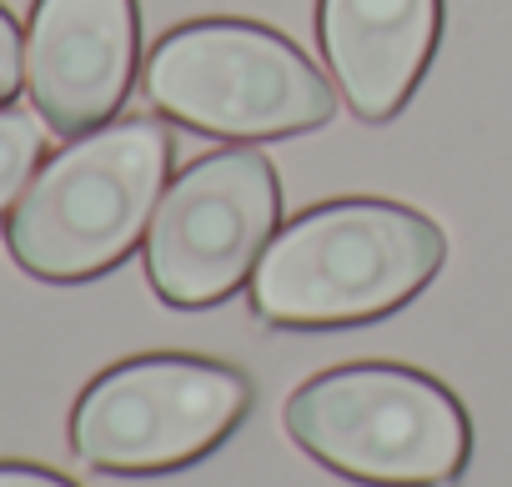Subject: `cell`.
Listing matches in <instances>:
<instances>
[{
  "label": "cell",
  "mask_w": 512,
  "mask_h": 487,
  "mask_svg": "<svg viewBox=\"0 0 512 487\" xmlns=\"http://www.w3.org/2000/svg\"><path fill=\"white\" fill-rule=\"evenodd\" d=\"M0 487H76L46 467H31V462H0Z\"/></svg>",
  "instance_id": "11"
},
{
  "label": "cell",
  "mask_w": 512,
  "mask_h": 487,
  "mask_svg": "<svg viewBox=\"0 0 512 487\" xmlns=\"http://www.w3.org/2000/svg\"><path fill=\"white\" fill-rule=\"evenodd\" d=\"M156 111L211 136H297L332 121L337 96L277 31L251 21H196L146 61Z\"/></svg>",
  "instance_id": "4"
},
{
  "label": "cell",
  "mask_w": 512,
  "mask_h": 487,
  "mask_svg": "<svg viewBox=\"0 0 512 487\" xmlns=\"http://www.w3.org/2000/svg\"><path fill=\"white\" fill-rule=\"evenodd\" d=\"M171 136L156 121L96 126L36 171L11 211L6 247L41 282H91L111 272L156 216Z\"/></svg>",
  "instance_id": "2"
},
{
  "label": "cell",
  "mask_w": 512,
  "mask_h": 487,
  "mask_svg": "<svg viewBox=\"0 0 512 487\" xmlns=\"http://www.w3.org/2000/svg\"><path fill=\"white\" fill-rule=\"evenodd\" d=\"M287 432L332 472L372 487H447L472 447L457 397L427 372L387 362L302 382L287 402Z\"/></svg>",
  "instance_id": "3"
},
{
  "label": "cell",
  "mask_w": 512,
  "mask_h": 487,
  "mask_svg": "<svg viewBox=\"0 0 512 487\" xmlns=\"http://www.w3.org/2000/svg\"><path fill=\"white\" fill-rule=\"evenodd\" d=\"M251 407V382L201 357H136L101 372L76 412L71 447L101 472H171L211 452Z\"/></svg>",
  "instance_id": "5"
},
{
  "label": "cell",
  "mask_w": 512,
  "mask_h": 487,
  "mask_svg": "<svg viewBox=\"0 0 512 487\" xmlns=\"http://www.w3.org/2000/svg\"><path fill=\"white\" fill-rule=\"evenodd\" d=\"M282 186L262 151H211L191 161L156 201L146 226V272L161 302L211 307L262 262L277 231Z\"/></svg>",
  "instance_id": "6"
},
{
  "label": "cell",
  "mask_w": 512,
  "mask_h": 487,
  "mask_svg": "<svg viewBox=\"0 0 512 487\" xmlns=\"http://www.w3.org/2000/svg\"><path fill=\"white\" fill-rule=\"evenodd\" d=\"M136 31V0H36L26 91L41 121L66 136L106 126L136 76Z\"/></svg>",
  "instance_id": "7"
},
{
  "label": "cell",
  "mask_w": 512,
  "mask_h": 487,
  "mask_svg": "<svg viewBox=\"0 0 512 487\" xmlns=\"http://www.w3.org/2000/svg\"><path fill=\"white\" fill-rule=\"evenodd\" d=\"M41 151H46V131L36 126V116L0 106V211L26 196Z\"/></svg>",
  "instance_id": "9"
},
{
  "label": "cell",
  "mask_w": 512,
  "mask_h": 487,
  "mask_svg": "<svg viewBox=\"0 0 512 487\" xmlns=\"http://www.w3.org/2000/svg\"><path fill=\"white\" fill-rule=\"evenodd\" d=\"M21 76H26V41H21L16 21H11L6 11H0V106H6V101L16 96Z\"/></svg>",
  "instance_id": "10"
},
{
  "label": "cell",
  "mask_w": 512,
  "mask_h": 487,
  "mask_svg": "<svg viewBox=\"0 0 512 487\" xmlns=\"http://www.w3.org/2000/svg\"><path fill=\"white\" fill-rule=\"evenodd\" d=\"M447 236L397 201H327L267 241L251 312L272 327H352L412 302L442 267Z\"/></svg>",
  "instance_id": "1"
},
{
  "label": "cell",
  "mask_w": 512,
  "mask_h": 487,
  "mask_svg": "<svg viewBox=\"0 0 512 487\" xmlns=\"http://www.w3.org/2000/svg\"><path fill=\"white\" fill-rule=\"evenodd\" d=\"M317 31L352 111L387 121L407 106L437 51L442 0H322Z\"/></svg>",
  "instance_id": "8"
}]
</instances>
